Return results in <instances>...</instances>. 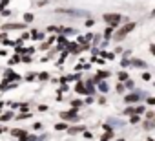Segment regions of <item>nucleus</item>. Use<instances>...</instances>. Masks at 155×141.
<instances>
[{
  "label": "nucleus",
  "mask_w": 155,
  "mask_h": 141,
  "mask_svg": "<svg viewBox=\"0 0 155 141\" xmlns=\"http://www.w3.org/2000/svg\"><path fill=\"white\" fill-rule=\"evenodd\" d=\"M71 105H73V108H79V106L82 105V101H79V99H77V101H71Z\"/></svg>",
  "instance_id": "nucleus-22"
},
{
  "label": "nucleus",
  "mask_w": 155,
  "mask_h": 141,
  "mask_svg": "<svg viewBox=\"0 0 155 141\" xmlns=\"http://www.w3.org/2000/svg\"><path fill=\"white\" fill-rule=\"evenodd\" d=\"M144 95H146L144 92H133V94L126 95V97H124V101H126V103H137V101H140Z\"/></svg>",
  "instance_id": "nucleus-3"
},
{
  "label": "nucleus",
  "mask_w": 155,
  "mask_h": 141,
  "mask_svg": "<svg viewBox=\"0 0 155 141\" xmlns=\"http://www.w3.org/2000/svg\"><path fill=\"white\" fill-rule=\"evenodd\" d=\"M75 90H77V94H86V84L84 83H77V86H75Z\"/></svg>",
  "instance_id": "nucleus-9"
},
{
  "label": "nucleus",
  "mask_w": 155,
  "mask_h": 141,
  "mask_svg": "<svg viewBox=\"0 0 155 141\" xmlns=\"http://www.w3.org/2000/svg\"><path fill=\"white\" fill-rule=\"evenodd\" d=\"M117 141H126V139H122V137H120V139H117Z\"/></svg>",
  "instance_id": "nucleus-33"
},
{
  "label": "nucleus",
  "mask_w": 155,
  "mask_h": 141,
  "mask_svg": "<svg viewBox=\"0 0 155 141\" xmlns=\"http://www.w3.org/2000/svg\"><path fill=\"white\" fill-rule=\"evenodd\" d=\"M58 42H60V48H62V46L66 44V37H64V35H60V37H58Z\"/></svg>",
  "instance_id": "nucleus-23"
},
{
  "label": "nucleus",
  "mask_w": 155,
  "mask_h": 141,
  "mask_svg": "<svg viewBox=\"0 0 155 141\" xmlns=\"http://www.w3.org/2000/svg\"><path fill=\"white\" fill-rule=\"evenodd\" d=\"M130 64H133L135 68H146V62L142 60V59H131V62Z\"/></svg>",
  "instance_id": "nucleus-8"
},
{
  "label": "nucleus",
  "mask_w": 155,
  "mask_h": 141,
  "mask_svg": "<svg viewBox=\"0 0 155 141\" xmlns=\"http://www.w3.org/2000/svg\"><path fill=\"white\" fill-rule=\"evenodd\" d=\"M22 28H24V24H4L2 26L4 31H8V29H22Z\"/></svg>",
  "instance_id": "nucleus-7"
},
{
  "label": "nucleus",
  "mask_w": 155,
  "mask_h": 141,
  "mask_svg": "<svg viewBox=\"0 0 155 141\" xmlns=\"http://www.w3.org/2000/svg\"><path fill=\"white\" fill-rule=\"evenodd\" d=\"M48 77H49V75H48L46 72H42V74H38V79H40V81H46Z\"/></svg>",
  "instance_id": "nucleus-21"
},
{
  "label": "nucleus",
  "mask_w": 155,
  "mask_h": 141,
  "mask_svg": "<svg viewBox=\"0 0 155 141\" xmlns=\"http://www.w3.org/2000/svg\"><path fill=\"white\" fill-rule=\"evenodd\" d=\"M13 117V114L11 112H8V114H2V115H0V119H2V121H9Z\"/></svg>",
  "instance_id": "nucleus-15"
},
{
  "label": "nucleus",
  "mask_w": 155,
  "mask_h": 141,
  "mask_svg": "<svg viewBox=\"0 0 155 141\" xmlns=\"http://www.w3.org/2000/svg\"><path fill=\"white\" fill-rule=\"evenodd\" d=\"M124 84H126L128 88H133V81H130V79H128V81H124Z\"/></svg>",
  "instance_id": "nucleus-26"
},
{
  "label": "nucleus",
  "mask_w": 155,
  "mask_h": 141,
  "mask_svg": "<svg viewBox=\"0 0 155 141\" xmlns=\"http://www.w3.org/2000/svg\"><path fill=\"white\" fill-rule=\"evenodd\" d=\"M60 115H62V119H66V121H79V114H77V108H73V110H69V112H62Z\"/></svg>",
  "instance_id": "nucleus-4"
},
{
  "label": "nucleus",
  "mask_w": 155,
  "mask_h": 141,
  "mask_svg": "<svg viewBox=\"0 0 155 141\" xmlns=\"http://www.w3.org/2000/svg\"><path fill=\"white\" fill-rule=\"evenodd\" d=\"M42 37H44V33H40V31H37V29L31 33V39H33V40H40Z\"/></svg>",
  "instance_id": "nucleus-11"
},
{
  "label": "nucleus",
  "mask_w": 155,
  "mask_h": 141,
  "mask_svg": "<svg viewBox=\"0 0 155 141\" xmlns=\"http://www.w3.org/2000/svg\"><path fill=\"white\" fill-rule=\"evenodd\" d=\"M93 24H95V20H91V19H88V20H86V26H88V28H91Z\"/></svg>",
  "instance_id": "nucleus-25"
},
{
  "label": "nucleus",
  "mask_w": 155,
  "mask_h": 141,
  "mask_svg": "<svg viewBox=\"0 0 155 141\" xmlns=\"http://www.w3.org/2000/svg\"><path fill=\"white\" fill-rule=\"evenodd\" d=\"M110 75H111L110 72H99V74H97V75L91 79V81H93V83H99V81H102V79H108Z\"/></svg>",
  "instance_id": "nucleus-6"
},
{
  "label": "nucleus",
  "mask_w": 155,
  "mask_h": 141,
  "mask_svg": "<svg viewBox=\"0 0 155 141\" xmlns=\"http://www.w3.org/2000/svg\"><path fill=\"white\" fill-rule=\"evenodd\" d=\"M133 28H135V22H128L126 26H122V28H120V29H119V31L115 33L113 40H115V42H120L122 39H126V35H128V33H130V31H131Z\"/></svg>",
  "instance_id": "nucleus-1"
},
{
  "label": "nucleus",
  "mask_w": 155,
  "mask_h": 141,
  "mask_svg": "<svg viewBox=\"0 0 155 141\" xmlns=\"http://www.w3.org/2000/svg\"><path fill=\"white\" fill-rule=\"evenodd\" d=\"M117 92H119V94H122V92H124V84H122V83L117 86Z\"/></svg>",
  "instance_id": "nucleus-27"
},
{
  "label": "nucleus",
  "mask_w": 155,
  "mask_h": 141,
  "mask_svg": "<svg viewBox=\"0 0 155 141\" xmlns=\"http://www.w3.org/2000/svg\"><path fill=\"white\" fill-rule=\"evenodd\" d=\"M46 110H48V106H46V105H40V106H38V112H46Z\"/></svg>",
  "instance_id": "nucleus-29"
},
{
  "label": "nucleus",
  "mask_w": 155,
  "mask_h": 141,
  "mask_svg": "<svg viewBox=\"0 0 155 141\" xmlns=\"http://www.w3.org/2000/svg\"><path fill=\"white\" fill-rule=\"evenodd\" d=\"M146 117H148V119H153V117H155V114L150 110V112H146Z\"/></svg>",
  "instance_id": "nucleus-28"
},
{
  "label": "nucleus",
  "mask_w": 155,
  "mask_h": 141,
  "mask_svg": "<svg viewBox=\"0 0 155 141\" xmlns=\"http://www.w3.org/2000/svg\"><path fill=\"white\" fill-rule=\"evenodd\" d=\"M111 31H113V26H108V29H106V33H104V39L108 40V39H111L110 35H111Z\"/></svg>",
  "instance_id": "nucleus-16"
},
{
  "label": "nucleus",
  "mask_w": 155,
  "mask_h": 141,
  "mask_svg": "<svg viewBox=\"0 0 155 141\" xmlns=\"http://www.w3.org/2000/svg\"><path fill=\"white\" fill-rule=\"evenodd\" d=\"M57 13H69V15H75V17H88L86 11H75V9H57Z\"/></svg>",
  "instance_id": "nucleus-5"
},
{
  "label": "nucleus",
  "mask_w": 155,
  "mask_h": 141,
  "mask_svg": "<svg viewBox=\"0 0 155 141\" xmlns=\"http://www.w3.org/2000/svg\"><path fill=\"white\" fill-rule=\"evenodd\" d=\"M11 134L13 136H17V137H24V136H28L24 130H18V128H15V130H11Z\"/></svg>",
  "instance_id": "nucleus-12"
},
{
  "label": "nucleus",
  "mask_w": 155,
  "mask_h": 141,
  "mask_svg": "<svg viewBox=\"0 0 155 141\" xmlns=\"http://www.w3.org/2000/svg\"><path fill=\"white\" fill-rule=\"evenodd\" d=\"M148 105H155V99L153 97H148Z\"/></svg>",
  "instance_id": "nucleus-32"
},
{
  "label": "nucleus",
  "mask_w": 155,
  "mask_h": 141,
  "mask_svg": "<svg viewBox=\"0 0 155 141\" xmlns=\"http://www.w3.org/2000/svg\"><path fill=\"white\" fill-rule=\"evenodd\" d=\"M119 79H120V83L128 81V74H126V72H120V74H119Z\"/></svg>",
  "instance_id": "nucleus-19"
},
{
  "label": "nucleus",
  "mask_w": 155,
  "mask_h": 141,
  "mask_svg": "<svg viewBox=\"0 0 155 141\" xmlns=\"http://www.w3.org/2000/svg\"><path fill=\"white\" fill-rule=\"evenodd\" d=\"M153 126H155V123H153V119H148V121L144 123V128H146V130H151Z\"/></svg>",
  "instance_id": "nucleus-14"
},
{
  "label": "nucleus",
  "mask_w": 155,
  "mask_h": 141,
  "mask_svg": "<svg viewBox=\"0 0 155 141\" xmlns=\"http://www.w3.org/2000/svg\"><path fill=\"white\" fill-rule=\"evenodd\" d=\"M142 79H144V81H150V79H151V75H150V74H144V75H142Z\"/></svg>",
  "instance_id": "nucleus-31"
},
{
  "label": "nucleus",
  "mask_w": 155,
  "mask_h": 141,
  "mask_svg": "<svg viewBox=\"0 0 155 141\" xmlns=\"http://www.w3.org/2000/svg\"><path fill=\"white\" fill-rule=\"evenodd\" d=\"M82 130H84V126H71V128L68 126V132H69V134H79V132H82Z\"/></svg>",
  "instance_id": "nucleus-10"
},
{
  "label": "nucleus",
  "mask_w": 155,
  "mask_h": 141,
  "mask_svg": "<svg viewBox=\"0 0 155 141\" xmlns=\"http://www.w3.org/2000/svg\"><path fill=\"white\" fill-rule=\"evenodd\" d=\"M33 128H35V130H40V128H42V123H35Z\"/></svg>",
  "instance_id": "nucleus-30"
},
{
  "label": "nucleus",
  "mask_w": 155,
  "mask_h": 141,
  "mask_svg": "<svg viewBox=\"0 0 155 141\" xmlns=\"http://www.w3.org/2000/svg\"><path fill=\"white\" fill-rule=\"evenodd\" d=\"M55 128L57 130H68V123H58V125H55Z\"/></svg>",
  "instance_id": "nucleus-17"
},
{
  "label": "nucleus",
  "mask_w": 155,
  "mask_h": 141,
  "mask_svg": "<svg viewBox=\"0 0 155 141\" xmlns=\"http://www.w3.org/2000/svg\"><path fill=\"white\" fill-rule=\"evenodd\" d=\"M31 20H33V15H31V13H26V15H24V24H28V22H31Z\"/></svg>",
  "instance_id": "nucleus-18"
},
{
  "label": "nucleus",
  "mask_w": 155,
  "mask_h": 141,
  "mask_svg": "<svg viewBox=\"0 0 155 141\" xmlns=\"http://www.w3.org/2000/svg\"><path fill=\"white\" fill-rule=\"evenodd\" d=\"M6 6H8V0H2V2H0V11H4Z\"/></svg>",
  "instance_id": "nucleus-24"
},
{
  "label": "nucleus",
  "mask_w": 155,
  "mask_h": 141,
  "mask_svg": "<svg viewBox=\"0 0 155 141\" xmlns=\"http://www.w3.org/2000/svg\"><path fill=\"white\" fill-rule=\"evenodd\" d=\"M140 121V115H131L130 117V123H139Z\"/></svg>",
  "instance_id": "nucleus-20"
},
{
  "label": "nucleus",
  "mask_w": 155,
  "mask_h": 141,
  "mask_svg": "<svg viewBox=\"0 0 155 141\" xmlns=\"http://www.w3.org/2000/svg\"><path fill=\"white\" fill-rule=\"evenodd\" d=\"M97 84H99V90H101V92H108V84H106L104 81H99Z\"/></svg>",
  "instance_id": "nucleus-13"
},
{
  "label": "nucleus",
  "mask_w": 155,
  "mask_h": 141,
  "mask_svg": "<svg viewBox=\"0 0 155 141\" xmlns=\"http://www.w3.org/2000/svg\"><path fill=\"white\" fill-rule=\"evenodd\" d=\"M120 20H122V17L117 15V13H106V15H104V22H106L108 26H113V28H115Z\"/></svg>",
  "instance_id": "nucleus-2"
}]
</instances>
